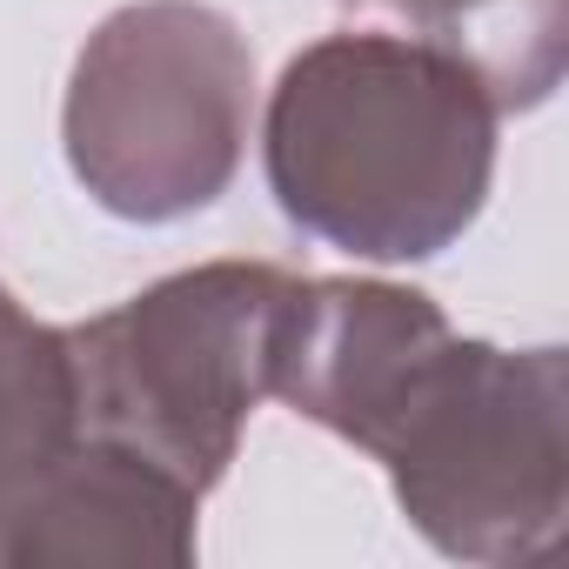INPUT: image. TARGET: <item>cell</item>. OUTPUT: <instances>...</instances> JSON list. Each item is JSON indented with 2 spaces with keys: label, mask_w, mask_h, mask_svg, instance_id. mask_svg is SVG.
Instances as JSON below:
<instances>
[{
  "label": "cell",
  "mask_w": 569,
  "mask_h": 569,
  "mask_svg": "<svg viewBox=\"0 0 569 569\" xmlns=\"http://www.w3.org/2000/svg\"><path fill=\"white\" fill-rule=\"evenodd\" d=\"M194 489L114 442H68L48 462L0 476V569H101V562H188Z\"/></svg>",
  "instance_id": "6"
},
{
  "label": "cell",
  "mask_w": 569,
  "mask_h": 569,
  "mask_svg": "<svg viewBox=\"0 0 569 569\" xmlns=\"http://www.w3.org/2000/svg\"><path fill=\"white\" fill-rule=\"evenodd\" d=\"M289 296L296 281L281 268L214 261L154 281L88 329H68L81 429L208 496L234 462L248 409L274 396Z\"/></svg>",
  "instance_id": "2"
},
{
  "label": "cell",
  "mask_w": 569,
  "mask_h": 569,
  "mask_svg": "<svg viewBox=\"0 0 569 569\" xmlns=\"http://www.w3.org/2000/svg\"><path fill=\"white\" fill-rule=\"evenodd\" d=\"M409 28L462 61L496 114L536 108L562 81V0H396Z\"/></svg>",
  "instance_id": "7"
},
{
  "label": "cell",
  "mask_w": 569,
  "mask_h": 569,
  "mask_svg": "<svg viewBox=\"0 0 569 569\" xmlns=\"http://www.w3.org/2000/svg\"><path fill=\"white\" fill-rule=\"evenodd\" d=\"M81 436L74 349L0 289V476H21Z\"/></svg>",
  "instance_id": "8"
},
{
  "label": "cell",
  "mask_w": 569,
  "mask_h": 569,
  "mask_svg": "<svg viewBox=\"0 0 569 569\" xmlns=\"http://www.w3.org/2000/svg\"><path fill=\"white\" fill-rule=\"evenodd\" d=\"M496 168V101L429 41L336 34L289 61L268 101V181L309 234L422 261L449 248Z\"/></svg>",
  "instance_id": "1"
},
{
  "label": "cell",
  "mask_w": 569,
  "mask_h": 569,
  "mask_svg": "<svg viewBox=\"0 0 569 569\" xmlns=\"http://www.w3.org/2000/svg\"><path fill=\"white\" fill-rule=\"evenodd\" d=\"M562 396V349L502 356L449 336L369 456L389 462L409 522L442 556L536 562L569 509Z\"/></svg>",
  "instance_id": "3"
},
{
  "label": "cell",
  "mask_w": 569,
  "mask_h": 569,
  "mask_svg": "<svg viewBox=\"0 0 569 569\" xmlns=\"http://www.w3.org/2000/svg\"><path fill=\"white\" fill-rule=\"evenodd\" d=\"M248 88L254 61L228 14L194 0L128 8L74 61L68 161L128 221L194 214L241 168Z\"/></svg>",
  "instance_id": "4"
},
{
  "label": "cell",
  "mask_w": 569,
  "mask_h": 569,
  "mask_svg": "<svg viewBox=\"0 0 569 569\" xmlns=\"http://www.w3.org/2000/svg\"><path fill=\"white\" fill-rule=\"evenodd\" d=\"M442 342L449 322L429 296L382 281H296L274 342V396L356 449H376Z\"/></svg>",
  "instance_id": "5"
}]
</instances>
